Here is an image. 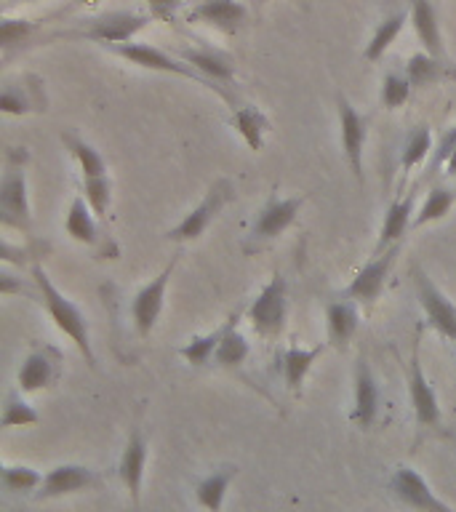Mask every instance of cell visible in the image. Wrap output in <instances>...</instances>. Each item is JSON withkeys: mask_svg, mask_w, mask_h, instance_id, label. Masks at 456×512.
I'll use <instances>...</instances> for the list:
<instances>
[{"mask_svg": "<svg viewBox=\"0 0 456 512\" xmlns=\"http://www.w3.org/2000/svg\"><path fill=\"white\" fill-rule=\"evenodd\" d=\"M32 280H35V288H38V302L46 307L48 318L54 320V326L62 331L67 339H70L78 352L86 358V363L91 368H96V355L94 344H91V331H88L86 315L80 312V307L72 299L59 291L54 286V280L48 278V272L43 270V264H32Z\"/></svg>", "mask_w": 456, "mask_h": 512, "instance_id": "obj_1", "label": "cell"}, {"mask_svg": "<svg viewBox=\"0 0 456 512\" xmlns=\"http://www.w3.org/2000/svg\"><path fill=\"white\" fill-rule=\"evenodd\" d=\"M288 320V286L283 272H275L248 307V323L262 339H278Z\"/></svg>", "mask_w": 456, "mask_h": 512, "instance_id": "obj_2", "label": "cell"}, {"mask_svg": "<svg viewBox=\"0 0 456 512\" xmlns=\"http://www.w3.org/2000/svg\"><path fill=\"white\" fill-rule=\"evenodd\" d=\"M16 152L8 155L3 182H0V222L3 227L19 230L24 238L32 235L30 198H27V171L22 160H14Z\"/></svg>", "mask_w": 456, "mask_h": 512, "instance_id": "obj_3", "label": "cell"}, {"mask_svg": "<svg viewBox=\"0 0 456 512\" xmlns=\"http://www.w3.org/2000/svg\"><path fill=\"white\" fill-rule=\"evenodd\" d=\"M112 51L118 56H123L128 64H136V67H142V70H152V72H166V75H179L184 80H195L198 86L208 88V91H214L216 96H222L227 102H232L230 96L224 94L222 88H216L214 83H208L198 70H192L190 64L184 62V59H176V56L166 54L163 48L147 46V43H120V46H112Z\"/></svg>", "mask_w": 456, "mask_h": 512, "instance_id": "obj_4", "label": "cell"}, {"mask_svg": "<svg viewBox=\"0 0 456 512\" xmlns=\"http://www.w3.org/2000/svg\"><path fill=\"white\" fill-rule=\"evenodd\" d=\"M152 22V16L136 14V11H107V14L91 16L83 30L72 32V38H86L102 46H120V43H131L134 35Z\"/></svg>", "mask_w": 456, "mask_h": 512, "instance_id": "obj_5", "label": "cell"}, {"mask_svg": "<svg viewBox=\"0 0 456 512\" xmlns=\"http://www.w3.org/2000/svg\"><path fill=\"white\" fill-rule=\"evenodd\" d=\"M176 264H179V254L160 270V275H155L150 283H144L134 294V299H131V320H134L136 334L142 336V339H147L155 331V326H158L160 312L166 307L168 283H171Z\"/></svg>", "mask_w": 456, "mask_h": 512, "instance_id": "obj_6", "label": "cell"}, {"mask_svg": "<svg viewBox=\"0 0 456 512\" xmlns=\"http://www.w3.org/2000/svg\"><path fill=\"white\" fill-rule=\"evenodd\" d=\"M232 182L230 179H219L211 184V190L206 192V198L200 200L198 206L192 208L190 214L184 216L182 222L176 224L174 230H168L166 238L174 243H187V240H198L203 232L211 227L216 216L222 214V208L230 203L232 198Z\"/></svg>", "mask_w": 456, "mask_h": 512, "instance_id": "obj_7", "label": "cell"}, {"mask_svg": "<svg viewBox=\"0 0 456 512\" xmlns=\"http://www.w3.org/2000/svg\"><path fill=\"white\" fill-rule=\"evenodd\" d=\"M411 275H414L416 299L422 304L427 323H430L443 339L456 342V304L435 286V280H432L419 264L411 267Z\"/></svg>", "mask_w": 456, "mask_h": 512, "instance_id": "obj_8", "label": "cell"}, {"mask_svg": "<svg viewBox=\"0 0 456 512\" xmlns=\"http://www.w3.org/2000/svg\"><path fill=\"white\" fill-rule=\"evenodd\" d=\"M390 491L400 504H406L408 510L414 512H456L454 507L443 502V499L432 491L430 483H427L414 467H408V464H400L398 470L392 472Z\"/></svg>", "mask_w": 456, "mask_h": 512, "instance_id": "obj_9", "label": "cell"}, {"mask_svg": "<svg viewBox=\"0 0 456 512\" xmlns=\"http://www.w3.org/2000/svg\"><path fill=\"white\" fill-rule=\"evenodd\" d=\"M302 206L304 198H278V195H270V200L264 203L262 211L256 214L254 224H251L248 248L262 246L267 240H275L278 235H283V232L296 222V216H299Z\"/></svg>", "mask_w": 456, "mask_h": 512, "instance_id": "obj_10", "label": "cell"}, {"mask_svg": "<svg viewBox=\"0 0 456 512\" xmlns=\"http://www.w3.org/2000/svg\"><path fill=\"white\" fill-rule=\"evenodd\" d=\"M336 110H339V128H342V150L347 158L352 176L363 182V147L368 139V118L363 112L352 107L344 94L336 96Z\"/></svg>", "mask_w": 456, "mask_h": 512, "instance_id": "obj_11", "label": "cell"}, {"mask_svg": "<svg viewBox=\"0 0 456 512\" xmlns=\"http://www.w3.org/2000/svg\"><path fill=\"white\" fill-rule=\"evenodd\" d=\"M400 254V243L390 246L382 254H376L368 264H363L358 275L350 280V286L344 288V296H350L358 304H374L384 291V283L390 278L395 259Z\"/></svg>", "mask_w": 456, "mask_h": 512, "instance_id": "obj_12", "label": "cell"}, {"mask_svg": "<svg viewBox=\"0 0 456 512\" xmlns=\"http://www.w3.org/2000/svg\"><path fill=\"white\" fill-rule=\"evenodd\" d=\"M147 454H150V443L144 438V430L139 424H134V430L128 435L123 454L118 462V478L123 488L131 496L134 512L142 510V480H144V467H147Z\"/></svg>", "mask_w": 456, "mask_h": 512, "instance_id": "obj_13", "label": "cell"}, {"mask_svg": "<svg viewBox=\"0 0 456 512\" xmlns=\"http://www.w3.org/2000/svg\"><path fill=\"white\" fill-rule=\"evenodd\" d=\"M408 398H411V408L419 427H440V403L435 395V387L430 384L427 374H424L422 360H419V344H414L411 350V360H408Z\"/></svg>", "mask_w": 456, "mask_h": 512, "instance_id": "obj_14", "label": "cell"}, {"mask_svg": "<svg viewBox=\"0 0 456 512\" xmlns=\"http://www.w3.org/2000/svg\"><path fill=\"white\" fill-rule=\"evenodd\" d=\"M99 483H102L99 472L86 467V464H59V467L43 475L38 499H59V496L80 494V491L96 488Z\"/></svg>", "mask_w": 456, "mask_h": 512, "instance_id": "obj_15", "label": "cell"}, {"mask_svg": "<svg viewBox=\"0 0 456 512\" xmlns=\"http://www.w3.org/2000/svg\"><path fill=\"white\" fill-rule=\"evenodd\" d=\"M59 363H62V355L54 347H32L16 374V387L27 395L46 390L59 376Z\"/></svg>", "mask_w": 456, "mask_h": 512, "instance_id": "obj_16", "label": "cell"}, {"mask_svg": "<svg viewBox=\"0 0 456 512\" xmlns=\"http://www.w3.org/2000/svg\"><path fill=\"white\" fill-rule=\"evenodd\" d=\"M379 384L374 379V371L368 366L366 358H358L355 363V387H352V422L358 424L360 430H368L379 416Z\"/></svg>", "mask_w": 456, "mask_h": 512, "instance_id": "obj_17", "label": "cell"}, {"mask_svg": "<svg viewBox=\"0 0 456 512\" xmlns=\"http://www.w3.org/2000/svg\"><path fill=\"white\" fill-rule=\"evenodd\" d=\"M248 19V8L240 0H200L187 14L190 24H206L222 32H238Z\"/></svg>", "mask_w": 456, "mask_h": 512, "instance_id": "obj_18", "label": "cell"}, {"mask_svg": "<svg viewBox=\"0 0 456 512\" xmlns=\"http://www.w3.org/2000/svg\"><path fill=\"white\" fill-rule=\"evenodd\" d=\"M360 326V312L358 302L350 296L334 299L326 304V331H328V344L336 350H344L352 342V336Z\"/></svg>", "mask_w": 456, "mask_h": 512, "instance_id": "obj_19", "label": "cell"}, {"mask_svg": "<svg viewBox=\"0 0 456 512\" xmlns=\"http://www.w3.org/2000/svg\"><path fill=\"white\" fill-rule=\"evenodd\" d=\"M179 59L190 64L192 70H198L208 83H214L216 88H222L224 94L230 96V91L224 86H230L232 78H235V67L230 64V59H224L222 54H216L214 48H184ZM232 99V96H230Z\"/></svg>", "mask_w": 456, "mask_h": 512, "instance_id": "obj_20", "label": "cell"}, {"mask_svg": "<svg viewBox=\"0 0 456 512\" xmlns=\"http://www.w3.org/2000/svg\"><path fill=\"white\" fill-rule=\"evenodd\" d=\"M326 352V344H315V347H299L291 344L283 355H280V368H283V382H286L291 395H302V384L315 366V360Z\"/></svg>", "mask_w": 456, "mask_h": 512, "instance_id": "obj_21", "label": "cell"}, {"mask_svg": "<svg viewBox=\"0 0 456 512\" xmlns=\"http://www.w3.org/2000/svg\"><path fill=\"white\" fill-rule=\"evenodd\" d=\"M96 219L99 216L94 214V208L88 206L86 195H75L70 203V211H67V219H64V230L80 246L96 248L102 243V230H99Z\"/></svg>", "mask_w": 456, "mask_h": 512, "instance_id": "obj_22", "label": "cell"}, {"mask_svg": "<svg viewBox=\"0 0 456 512\" xmlns=\"http://www.w3.org/2000/svg\"><path fill=\"white\" fill-rule=\"evenodd\" d=\"M411 24L424 51L438 59H446L443 38H440L438 14H435V0H411Z\"/></svg>", "mask_w": 456, "mask_h": 512, "instance_id": "obj_23", "label": "cell"}, {"mask_svg": "<svg viewBox=\"0 0 456 512\" xmlns=\"http://www.w3.org/2000/svg\"><path fill=\"white\" fill-rule=\"evenodd\" d=\"M411 224H414V192L390 203L387 214H384L382 230H379V240H376V254L400 243V238L406 235Z\"/></svg>", "mask_w": 456, "mask_h": 512, "instance_id": "obj_24", "label": "cell"}, {"mask_svg": "<svg viewBox=\"0 0 456 512\" xmlns=\"http://www.w3.org/2000/svg\"><path fill=\"white\" fill-rule=\"evenodd\" d=\"M240 315H243V312L235 310L230 318L224 320L222 326H216L214 331H208V334H200V336H192L190 342L184 344V347H179V355H182V358L195 368H203V366H208V363H214V355H216V350H219V342H222L224 334L230 331L232 323H238Z\"/></svg>", "mask_w": 456, "mask_h": 512, "instance_id": "obj_25", "label": "cell"}, {"mask_svg": "<svg viewBox=\"0 0 456 512\" xmlns=\"http://www.w3.org/2000/svg\"><path fill=\"white\" fill-rule=\"evenodd\" d=\"M406 75L411 80V86L422 88V86H435L440 80H451L456 78L454 64L446 62V59H438V56L427 54V51H419L408 59L406 64Z\"/></svg>", "mask_w": 456, "mask_h": 512, "instance_id": "obj_26", "label": "cell"}, {"mask_svg": "<svg viewBox=\"0 0 456 512\" xmlns=\"http://www.w3.org/2000/svg\"><path fill=\"white\" fill-rule=\"evenodd\" d=\"M235 475H238V467H219V470L208 472L206 478L198 480V486H195V502L206 512H222L224 496L230 491Z\"/></svg>", "mask_w": 456, "mask_h": 512, "instance_id": "obj_27", "label": "cell"}, {"mask_svg": "<svg viewBox=\"0 0 456 512\" xmlns=\"http://www.w3.org/2000/svg\"><path fill=\"white\" fill-rule=\"evenodd\" d=\"M232 126L238 128V134L243 136L248 150H264V134L270 131V118L259 107H251V104L248 107H238V110L232 112Z\"/></svg>", "mask_w": 456, "mask_h": 512, "instance_id": "obj_28", "label": "cell"}, {"mask_svg": "<svg viewBox=\"0 0 456 512\" xmlns=\"http://www.w3.org/2000/svg\"><path fill=\"white\" fill-rule=\"evenodd\" d=\"M62 144L70 150V155L78 163L80 174L83 179H96V176H107V160L99 155V150H94L86 139H80L78 134H72V131H64L62 134Z\"/></svg>", "mask_w": 456, "mask_h": 512, "instance_id": "obj_29", "label": "cell"}, {"mask_svg": "<svg viewBox=\"0 0 456 512\" xmlns=\"http://www.w3.org/2000/svg\"><path fill=\"white\" fill-rule=\"evenodd\" d=\"M403 27H406V11H395V14L384 16L382 22H379V27L374 30V35H371V40H368L366 46V62H379L384 54H387V48L395 43V38H398L400 32H403Z\"/></svg>", "mask_w": 456, "mask_h": 512, "instance_id": "obj_30", "label": "cell"}, {"mask_svg": "<svg viewBox=\"0 0 456 512\" xmlns=\"http://www.w3.org/2000/svg\"><path fill=\"white\" fill-rule=\"evenodd\" d=\"M238 323H232L230 331H227L222 342H219V350H216L214 355V366L232 371V368L243 366L248 360V355H251V344H248L246 336L240 334Z\"/></svg>", "mask_w": 456, "mask_h": 512, "instance_id": "obj_31", "label": "cell"}, {"mask_svg": "<svg viewBox=\"0 0 456 512\" xmlns=\"http://www.w3.org/2000/svg\"><path fill=\"white\" fill-rule=\"evenodd\" d=\"M456 192L451 187H443V184H435L430 192H427V200L422 203V208L416 211L414 227H424V224H432L443 219V216L454 208Z\"/></svg>", "mask_w": 456, "mask_h": 512, "instance_id": "obj_32", "label": "cell"}, {"mask_svg": "<svg viewBox=\"0 0 456 512\" xmlns=\"http://www.w3.org/2000/svg\"><path fill=\"white\" fill-rule=\"evenodd\" d=\"M40 422V414L22 398V390L16 387L6 395L3 403V416H0V427L3 430H14V427H32Z\"/></svg>", "mask_w": 456, "mask_h": 512, "instance_id": "obj_33", "label": "cell"}, {"mask_svg": "<svg viewBox=\"0 0 456 512\" xmlns=\"http://www.w3.org/2000/svg\"><path fill=\"white\" fill-rule=\"evenodd\" d=\"M430 152H432L430 128L427 126L414 128V131L406 136V144H403V152H400V168L408 174L411 168L419 166L422 160H427Z\"/></svg>", "mask_w": 456, "mask_h": 512, "instance_id": "obj_34", "label": "cell"}, {"mask_svg": "<svg viewBox=\"0 0 456 512\" xmlns=\"http://www.w3.org/2000/svg\"><path fill=\"white\" fill-rule=\"evenodd\" d=\"M40 483H43V475L35 467H27V464H3V486L8 491H14V494L38 491Z\"/></svg>", "mask_w": 456, "mask_h": 512, "instance_id": "obj_35", "label": "cell"}, {"mask_svg": "<svg viewBox=\"0 0 456 512\" xmlns=\"http://www.w3.org/2000/svg\"><path fill=\"white\" fill-rule=\"evenodd\" d=\"M411 80L406 72H390L382 80V107L384 110H398L411 99Z\"/></svg>", "mask_w": 456, "mask_h": 512, "instance_id": "obj_36", "label": "cell"}, {"mask_svg": "<svg viewBox=\"0 0 456 512\" xmlns=\"http://www.w3.org/2000/svg\"><path fill=\"white\" fill-rule=\"evenodd\" d=\"M83 195H86L88 206L94 208L99 219H107V208L112 198V182L110 176H96V179H83Z\"/></svg>", "mask_w": 456, "mask_h": 512, "instance_id": "obj_37", "label": "cell"}, {"mask_svg": "<svg viewBox=\"0 0 456 512\" xmlns=\"http://www.w3.org/2000/svg\"><path fill=\"white\" fill-rule=\"evenodd\" d=\"M35 30H38V24L30 22V19H3V24H0V43H3L6 51H11V48L27 43L35 35Z\"/></svg>", "mask_w": 456, "mask_h": 512, "instance_id": "obj_38", "label": "cell"}, {"mask_svg": "<svg viewBox=\"0 0 456 512\" xmlns=\"http://www.w3.org/2000/svg\"><path fill=\"white\" fill-rule=\"evenodd\" d=\"M35 104H38L35 99H30V96L19 91L16 86H6V91L0 96V110L6 112V115H27L32 110H40Z\"/></svg>", "mask_w": 456, "mask_h": 512, "instance_id": "obj_39", "label": "cell"}, {"mask_svg": "<svg viewBox=\"0 0 456 512\" xmlns=\"http://www.w3.org/2000/svg\"><path fill=\"white\" fill-rule=\"evenodd\" d=\"M454 150H456V126H451L446 134L438 139V147L432 150V168L446 166L448 158L454 155Z\"/></svg>", "mask_w": 456, "mask_h": 512, "instance_id": "obj_40", "label": "cell"}, {"mask_svg": "<svg viewBox=\"0 0 456 512\" xmlns=\"http://www.w3.org/2000/svg\"><path fill=\"white\" fill-rule=\"evenodd\" d=\"M150 6V16L158 19V22H171L174 19V11L182 6V0H144Z\"/></svg>", "mask_w": 456, "mask_h": 512, "instance_id": "obj_41", "label": "cell"}, {"mask_svg": "<svg viewBox=\"0 0 456 512\" xmlns=\"http://www.w3.org/2000/svg\"><path fill=\"white\" fill-rule=\"evenodd\" d=\"M30 294V296H38V288H35V291H32V288H27L22 283V278L16 280L14 275H11V272L8 270H3L0 272V294Z\"/></svg>", "mask_w": 456, "mask_h": 512, "instance_id": "obj_42", "label": "cell"}, {"mask_svg": "<svg viewBox=\"0 0 456 512\" xmlns=\"http://www.w3.org/2000/svg\"><path fill=\"white\" fill-rule=\"evenodd\" d=\"M446 174H448V176H456V150H454V155H451V158H448V163H446Z\"/></svg>", "mask_w": 456, "mask_h": 512, "instance_id": "obj_43", "label": "cell"}, {"mask_svg": "<svg viewBox=\"0 0 456 512\" xmlns=\"http://www.w3.org/2000/svg\"><path fill=\"white\" fill-rule=\"evenodd\" d=\"M264 3H270V0H259V6H264Z\"/></svg>", "mask_w": 456, "mask_h": 512, "instance_id": "obj_44", "label": "cell"}, {"mask_svg": "<svg viewBox=\"0 0 456 512\" xmlns=\"http://www.w3.org/2000/svg\"><path fill=\"white\" fill-rule=\"evenodd\" d=\"M22 3H35V0H22Z\"/></svg>", "mask_w": 456, "mask_h": 512, "instance_id": "obj_45", "label": "cell"}]
</instances>
